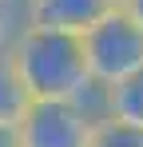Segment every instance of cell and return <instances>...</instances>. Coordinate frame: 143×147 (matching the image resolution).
<instances>
[{
  "label": "cell",
  "instance_id": "3",
  "mask_svg": "<svg viewBox=\"0 0 143 147\" xmlns=\"http://www.w3.org/2000/svg\"><path fill=\"white\" fill-rule=\"evenodd\" d=\"M20 147H92L95 127L76 103H32L20 119Z\"/></svg>",
  "mask_w": 143,
  "mask_h": 147
},
{
  "label": "cell",
  "instance_id": "10",
  "mask_svg": "<svg viewBox=\"0 0 143 147\" xmlns=\"http://www.w3.org/2000/svg\"><path fill=\"white\" fill-rule=\"evenodd\" d=\"M119 12H123V16L143 32V0H119Z\"/></svg>",
  "mask_w": 143,
  "mask_h": 147
},
{
  "label": "cell",
  "instance_id": "7",
  "mask_svg": "<svg viewBox=\"0 0 143 147\" xmlns=\"http://www.w3.org/2000/svg\"><path fill=\"white\" fill-rule=\"evenodd\" d=\"M72 103H76V111L92 123V127L111 123V88H103V84H95V80H88V88L72 99Z\"/></svg>",
  "mask_w": 143,
  "mask_h": 147
},
{
  "label": "cell",
  "instance_id": "6",
  "mask_svg": "<svg viewBox=\"0 0 143 147\" xmlns=\"http://www.w3.org/2000/svg\"><path fill=\"white\" fill-rule=\"evenodd\" d=\"M111 119L143 131V72L111 88Z\"/></svg>",
  "mask_w": 143,
  "mask_h": 147
},
{
  "label": "cell",
  "instance_id": "12",
  "mask_svg": "<svg viewBox=\"0 0 143 147\" xmlns=\"http://www.w3.org/2000/svg\"><path fill=\"white\" fill-rule=\"evenodd\" d=\"M4 4H20V8H24V4H28V0H4Z\"/></svg>",
  "mask_w": 143,
  "mask_h": 147
},
{
  "label": "cell",
  "instance_id": "5",
  "mask_svg": "<svg viewBox=\"0 0 143 147\" xmlns=\"http://www.w3.org/2000/svg\"><path fill=\"white\" fill-rule=\"evenodd\" d=\"M28 107H32V96H28L20 72L12 64V52H8V56H0V127H20Z\"/></svg>",
  "mask_w": 143,
  "mask_h": 147
},
{
  "label": "cell",
  "instance_id": "8",
  "mask_svg": "<svg viewBox=\"0 0 143 147\" xmlns=\"http://www.w3.org/2000/svg\"><path fill=\"white\" fill-rule=\"evenodd\" d=\"M24 28H28L24 8H20V4H4V0H0V56H8V52L16 48V40H20Z\"/></svg>",
  "mask_w": 143,
  "mask_h": 147
},
{
  "label": "cell",
  "instance_id": "9",
  "mask_svg": "<svg viewBox=\"0 0 143 147\" xmlns=\"http://www.w3.org/2000/svg\"><path fill=\"white\" fill-rule=\"evenodd\" d=\"M92 147H143V131L135 127H123V123H103V127H95V139Z\"/></svg>",
  "mask_w": 143,
  "mask_h": 147
},
{
  "label": "cell",
  "instance_id": "2",
  "mask_svg": "<svg viewBox=\"0 0 143 147\" xmlns=\"http://www.w3.org/2000/svg\"><path fill=\"white\" fill-rule=\"evenodd\" d=\"M84 60H88V76L95 84L115 88L143 72V32L123 12H115L84 36Z\"/></svg>",
  "mask_w": 143,
  "mask_h": 147
},
{
  "label": "cell",
  "instance_id": "4",
  "mask_svg": "<svg viewBox=\"0 0 143 147\" xmlns=\"http://www.w3.org/2000/svg\"><path fill=\"white\" fill-rule=\"evenodd\" d=\"M115 12H119V0H28L24 4L28 28L64 32V36H80V40Z\"/></svg>",
  "mask_w": 143,
  "mask_h": 147
},
{
  "label": "cell",
  "instance_id": "11",
  "mask_svg": "<svg viewBox=\"0 0 143 147\" xmlns=\"http://www.w3.org/2000/svg\"><path fill=\"white\" fill-rule=\"evenodd\" d=\"M0 147H20V131L16 127H0Z\"/></svg>",
  "mask_w": 143,
  "mask_h": 147
},
{
  "label": "cell",
  "instance_id": "1",
  "mask_svg": "<svg viewBox=\"0 0 143 147\" xmlns=\"http://www.w3.org/2000/svg\"><path fill=\"white\" fill-rule=\"evenodd\" d=\"M12 64L20 72L32 103H72L88 88V60H84V40L64 36V32H44V28H24Z\"/></svg>",
  "mask_w": 143,
  "mask_h": 147
}]
</instances>
